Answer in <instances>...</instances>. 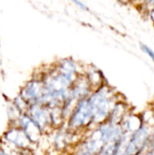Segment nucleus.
<instances>
[{
  "label": "nucleus",
  "instance_id": "nucleus-1",
  "mask_svg": "<svg viewBox=\"0 0 154 155\" xmlns=\"http://www.w3.org/2000/svg\"><path fill=\"white\" fill-rule=\"evenodd\" d=\"M87 99L93 113V125H99L106 122L114 105L112 90L103 84L98 89L93 91Z\"/></svg>",
  "mask_w": 154,
  "mask_h": 155
},
{
  "label": "nucleus",
  "instance_id": "nucleus-2",
  "mask_svg": "<svg viewBox=\"0 0 154 155\" xmlns=\"http://www.w3.org/2000/svg\"><path fill=\"white\" fill-rule=\"evenodd\" d=\"M93 113L87 98L80 100L69 114L64 127L72 134L82 137L93 126Z\"/></svg>",
  "mask_w": 154,
  "mask_h": 155
},
{
  "label": "nucleus",
  "instance_id": "nucleus-3",
  "mask_svg": "<svg viewBox=\"0 0 154 155\" xmlns=\"http://www.w3.org/2000/svg\"><path fill=\"white\" fill-rule=\"evenodd\" d=\"M18 94L28 104V106L36 104H42L44 89L43 81L38 73L37 74L33 75L32 78L22 86Z\"/></svg>",
  "mask_w": 154,
  "mask_h": 155
},
{
  "label": "nucleus",
  "instance_id": "nucleus-4",
  "mask_svg": "<svg viewBox=\"0 0 154 155\" xmlns=\"http://www.w3.org/2000/svg\"><path fill=\"white\" fill-rule=\"evenodd\" d=\"M2 139L8 148L13 150L31 151L34 146L18 125H9L7 130L3 134Z\"/></svg>",
  "mask_w": 154,
  "mask_h": 155
},
{
  "label": "nucleus",
  "instance_id": "nucleus-5",
  "mask_svg": "<svg viewBox=\"0 0 154 155\" xmlns=\"http://www.w3.org/2000/svg\"><path fill=\"white\" fill-rule=\"evenodd\" d=\"M25 114L37 124L44 134L54 132L50 109L47 106L42 104H33L28 107Z\"/></svg>",
  "mask_w": 154,
  "mask_h": 155
},
{
  "label": "nucleus",
  "instance_id": "nucleus-6",
  "mask_svg": "<svg viewBox=\"0 0 154 155\" xmlns=\"http://www.w3.org/2000/svg\"><path fill=\"white\" fill-rule=\"evenodd\" d=\"M17 125L23 130V132L34 146L37 145L41 142L42 137L44 136L43 132L26 114H23L20 116L17 122Z\"/></svg>",
  "mask_w": 154,
  "mask_h": 155
},
{
  "label": "nucleus",
  "instance_id": "nucleus-7",
  "mask_svg": "<svg viewBox=\"0 0 154 155\" xmlns=\"http://www.w3.org/2000/svg\"><path fill=\"white\" fill-rule=\"evenodd\" d=\"M148 136L147 128L141 126L129 140L124 148H123V152L120 155H137L146 144Z\"/></svg>",
  "mask_w": 154,
  "mask_h": 155
},
{
  "label": "nucleus",
  "instance_id": "nucleus-8",
  "mask_svg": "<svg viewBox=\"0 0 154 155\" xmlns=\"http://www.w3.org/2000/svg\"><path fill=\"white\" fill-rule=\"evenodd\" d=\"M30 150L29 151H17L9 149L8 151L5 148H0V155H30Z\"/></svg>",
  "mask_w": 154,
  "mask_h": 155
},
{
  "label": "nucleus",
  "instance_id": "nucleus-9",
  "mask_svg": "<svg viewBox=\"0 0 154 155\" xmlns=\"http://www.w3.org/2000/svg\"><path fill=\"white\" fill-rule=\"evenodd\" d=\"M141 48H142V50L152 60V62L154 63V51L152 49V48H150L148 45H144V44H141Z\"/></svg>",
  "mask_w": 154,
  "mask_h": 155
},
{
  "label": "nucleus",
  "instance_id": "nucleus-10",
  "mask_svg": "<svg viewBox=\"0 0 154 155\" xmlns=\"http://www.w3.org/2000/svg\"><path fill=\"white\" fill-rule=\"evenodd\" d=\"M72 3H74L76 6H78L80 9H82V10H84V11H88L89 9H88V7L84 5V2H82L81 0H70Z\"/></svg>",
  "mask_w": 154,
  "mask_h": 155
},
{
  "label": "nucleus",
  "instance_id": "nucleus-11",
  "mask_svg": "<svg viewBox=\"0 0 154 155\" xmlns=\"http://www.w3.org/2000/svg\"><path fill=\"white\" fill-rule=\"evenodd\" d=\"M152 155H154V136H153V143H152Z\"/></svg>",
  "mask_w": 154,
  "mask_h": 155
},
{
  "label": "nucleus",
  "instance_id": "nucleus-12",
  "mask_svg": "<svg viewBox=\"0 0 154 155\" xmlns=\"http://www.w3.org/2000/svg\"><path fill=\"white\" fill-rule=\"evenodd\" d=\"M152 19L154 20V8L153 10H152Z\"/></svg>",
  "mask_w": 154,
  "mask_h": 155
},
{
  "label": "nucleus",
  "instance_id": "nucleus-13",
  "mask_svg": "<svg viewBox=\"0 0 154 155\" xmlns=\"http://www.w3.org/2000/svg\"><path fill=\"white\" fill-rule=\"evenodd\" d=\"M1 74H2V71H1V67H0V76H1Z\"/></svg>",
  "mask_w": 154,
  "mask_h": 155
}]
</instances>
